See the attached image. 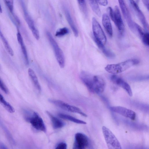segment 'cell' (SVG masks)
<instances>
[{"instance_id":"1","label":"cell","mask_w":149,"mask_h":149,"mask_svg":"<svg viewBox=\"0 0 149 149\" xmlns=\"http://www.w3.org/2000/svg\"><path fill=\"white\" fill-rule=\"evenodd\" d=\"M80 78L83 83L91 92L100 94L104 91L105 83L100 76L82 71L80 73Z\"/></svg>"},{"instance_id":"2","label":"cell","mask_w":149,"mask_h":149,"mask_svg":"<svg viewBox=\"0 0 149 149\" xmlns=\"http://www.w3.org/2000/svg\"><path fill=\"white\" fill-rule=\"evenodd\" d=\"M139 63V61L137 59H129L118 63L108 65L105 69L109 73L116 74L121 73Z\"/></svg>"},{"instance_id":"3","label":"cell","mask_w":149,"mask_h":149,"mask_svg":"<svg viewBox=\"0 0 149 149\" xmlns=\"http://www.w3.org/2000/svg\"><path fill=\"white\" fill-rule=\"evenodd\" d=\"M46 35L52 47L56 58L59 65L61 68H63L65 66V61L62 51L49 32L47 31L46 32Z\"/></svg>"},{"instance_id":"4","label":"cell","mask_w":149,"mask_h":149,"mask_svg":"<svg viewBox=\"0 0 149 149\" xmlns=\"http://www.w3.org/2000/svg\"><path fill=\"white\" fill-rule=\"evenodd\" d=\"M102 133L107 146L110 149H121V146L116 137L108 128L102 127Z\"/></svg>"},{"instance_id":"5","label":"cell","mask_w":149,"mask_h":149,"mask_svg":"<svg viewBox=\"0 0 149 149\" xmlns=\"http://www.w3.org/2000/svg\"><path fill=\"white\" fill-rule=\"evenodd\" d=\"M26 119L36 130L45 132L46 128L43 120L38 113L33 112L31 115L27 116Z\"/></svg>"},{"instance_id":"6","label":"cell","mask_w":149,"mask_h":149,"mask_svg":"<svg viewBox=\"0 0 149 149\" xmlns=\"http://www.w3.org/2000/svg\"><path fill=\"white\" fill-rule=\"evenodd\" d=\"M92 26L94 40L104 45L107 41L106 37L101 26L94 17L92 19Z\"/></svg>"},{"instance_id":"7","label":"cell","mask_w":149,"mask_h":149,"mask_svg":"<svg viewBox=\"0 0 149 149\" xmlns=\"http://www.w3.org/2000/svg\"><path fill=\"white\" fill-rule=\"evenodd\" d=\"M49 101L54 105L64 110L79 114L84 117H86L87 116L86 113L78 107L70 105L63 101L54 99H49Z\"/></svg>"},{"instance_id":"8","label":"cell","mask_w":149,"mask_h":149,"mask_svg":"<svg viewBox=\"0 0 149 149\" xmlns=\"http://www.w3.org/2000/svg\"><path fill=\"white\" fill-rule=\"evenodd\" d=\"M123 15L131 30L135 33V22L133 21L130 11L124 0H118Z\"/></svg>"},{"instance_id":"9","label":"cell","mask_w":149,"mask_h":149,"mask_svg":"<svg viewBox=\"0 0 149 149\" xmlns=\"http://www.w3.org/2000/svg\"><path fill=\"white\" fill-rule=\"evenodd\" d=\"M89 143V140L86 135L83 133L78 132L75 135L73 148L85 149L88 146Z\"/></svg>"},{"instance_id":"10","label":"cell","mask_w":149,"mask_h":149,"mask_svg":"<svg viewBox=\"0 0 149 149\" xmlns=\"http://www.w3.org/2000/svg\"><path fill=\"white\" fill-rule=\"evenodd\" d=\"M110 109L111 111L132 120H134L136 119V113L130 109L120 106H112Z\"/></svg>"},{"instance_id":"11","label":"cell","mask_w":149,"mask_h":149,"mask_svg":"<svg viewBox=\"0 0 149 149\" xmlns=\"http://www.w3.org/2000/svg\"><path fill=\"white\" fill-rule=\"evenodd\" d=\"M25 21L31 31L35 38L37 40L40 38V34L38 30L36 28L34 22L28 13L24 3L22 4Z\"/></svg>"},{"instance_id":"12","label":"cell","mask_w":149,"mask_h":149,"mask_svg":"<svg viewBox=\"0 0 149 149\" xmlns=\"http://www.w3.org/2000/svg\"><path fill=\"white\" fill-rule=\"evenodd\" d=\"M113 11V17L112 20L114 23L120 35H123L125 31V26L118 6H116Z\"/></svg>"},{"instance_id":"13","label":"cell","mask_w":149,"mask_h":149,"mask_svg":"<svg viewBox=\"0 0 149 149\" xmlns=\"http://www.w3.org/2000/svg\"><path fill=\"white\" fill-rule=\"evenodd\" d=\"M110 78L113 83L125 90L130 96H132V91L130 86L123 78L115 74L111 75Z\"/></svg>"},{"instance_id":"14","label":"cell","mask_w":149,"mask_h":149,"mask_svg":"<svg viewBox=\"0 0 149 149\" xmlns=\"http://www.w3.org/2000/svg\"><path fill=\"white\" fill-rule=\"evenodd\" d=\"M129 1L138 18L142 24L145 31L148 32V24L145 16L139 8L138 4L135 2L134 0H129Z\"/></svg>"},{"instance_id":"15","label":"cell","mask_w":149,"mask_h":149,"mask_svg":"<svg viewBox=\"0 0 149 149\" xmlns=\"http://www.w3.org/2000/svg\"><path fill=\"white\" fill-rule=\"evenodd\" d=\"M17 36L18 42L21 46L22 51L24 55L25 64L26 65H28L29 62L27 50L22 37L18 29Z\"/></svg>"},{"instance_id":"16","label":"cell","mask_w":149,"mask_h":149,"mask_svg":"<svg viewBox=\"0 0 149 149\" xmlns=\"http://www.w3.org/2000/svg\"><path fill=\"white\" fill-rule=\"evenodd\" d=\"M102 23L104 28L108 35L111 37L113 35V30L111 22L108 16L104 13L102 16Z\"/></svg>"},{"instance_id":"17","label":"cell","mask_w":149,"mask_h":149,"mask_svg":"<svg viewBox=\"0 0 149 149\" xmlns=\"http://www.w3.org/2000/svg\"><path fill=\"white\" fill-rule=\"evenodd\" d=\"M46 113L51 121L53 128L55 129L61 128L65 125V123L61 120L54 116L48 111Z\"/></svg>"},{"instance_id":"18","label":"cell","mask_w":149,"mask_h":149,"mask_svg":"<svg viewBox=\"0 0 149 149\" xmlns=\"http://www.w3.org/2000/svg\"><path fill=\"white\" fill-rule=\"evenodd\" d=\"M64 13L66 19L72 30L74 33V36L78 37V31L73 21L71 16L70 12L67 8H64Z\"/></svg>"},{"instance_id":"19","label":"cell","mask_w":149,"mask_h":149,"mask_svg":"<svg viewBox=\"0 0 149 149\" xmlns=\"http://www.w3.org/2000/svg\"><path fill=\"white\" fill-rule=\"evenodd\" d=\"M28 74L35 88L39 93H40L41 90V87L34 71L32 69L29 68L28 70Z\"/></svg>"},{"instance_id":"20","label":"cell","mask_w":149,"mask_h":149,"mask_svg":"<svg viewBox=\"0 0 149 149\" xmlns=\"http://www.w3.org/2000/svg\"><path fill=\"white\" fill-rule=\"evenodd\" d=\"M58 116L61 118L66 120L77 124H86V123L83 120L77 118L67 114L59 113Z\"/></svg>"},{"instance_id":"21","label":"cell","mask_w":149,"mask_h":149,"mask_svg":"<svg viewBox=\"0 0 149 149\" xmlns=\"http://www.w3.org/2000/svg\"><path fill=\"white\" fill-rule=\"evenodd\" d=\"M0 103L8 112L10 113L14 112L13 107L4 99L3 96L0 94Z\"/></svg>"},{"instance_id":"22","label":"cell","mask_w":149,"mask_h":149,"mask_svg":"<svg viewBox=\"0 0 149 149\" xmlns=\"http://www.w3.org/2000/svg\"><path fill=\"white\" fill-rule=\"evenodd\" d=\"M0 38L3 42L4 46L9 54L11 56L14 55L13 51L10 45L8 43L7 40L4 36L3 33L1 31L0 28Z\"/></svg>"},{"instance_id":"23","label":"cell","mask_w":149,"mask_h":149,"mask_svg":"<svg viewBox=\"0 0 149 149\" xmlns=\"http://www.w3.org/2000/svg\"><path fill=\"white\" fill-rule=\"evenodd\" d=\"M94 40L99 48L107 57L110 58H112L114 57V54L110 51L107 49L104 45L98 42L96 40Z\"/></svg>"},{"instance_id":"24","label":"cell","mask_w":149,"mask_h":149,"mask_svg":"<svg viewBox=\"0 0 149 149\" xmlns=\"http://www.w3.org/2000/svg\"><path fill=\"white\" fill-rule=\"evenodd\" d=\"M90 5L94 12L99 17L101 16V12L96 0H88Z\"/></svg>"},{"instance_id":"25","label":"cell","mask_w":149,"mask_h":149,"mask_svg":"<svg viewBox=\"0 0 149 149\" xmlns=\"http://www.w3.org/2000/svg\"><path fill=\"white\" fill-rule=\"evenodd\" d=\"M69 32V31L68 29L64 27L58 29L56 31L55 35L57 37H61L68 34Z\"/></svg>"},{"instance_id":"26","label":"cell","mask_w":149,"mask_h":149,"mask_svg":"<svg viewBox=\"0 0 149 149\" xmlns=\"http://www.w3.org/2000/svg\"><path fill=\"white\" fill-rule=\"evenodd\" d=\"M3 1L10 12L12 13L13 11V0H3Z\"/></svg>"},{"instance_id":"27","label":"cell","mask_w":149,"mask_h":149,"mask_svg":"<svg viewBox=\"0 0 149 149\" xmlns=\"http://www.w3.org/2000/svg\"><path fill=\"white\" fill-rule=\"evenodd\" d=\"M77 1L82 11L85 14H86L87 10L85 0H77Z\"/></svg>"},{"instance_id":"28","label":"cell","mask_w":149,"mask_h":149,"mask_svg":"<svg viewBox=\"0 0 149 149\" xmlns=\"http://www.w3.org/2000/svg\"><path fill=\"white\" fill-rule=\"evenodd\" d=\"M141 39L144 45L146 46H149V34L148 32H146Z\"/></svg>"},{"instance_id":"29","label":"cell","mask_w":149,"mask_h":149,"mask_svg":"<svg viewBox=\"0 0 149 149\" xmlns=\"http://www.w3.org/2000/svg\"><path fill=\"white\" fill-rule=\"evenodd\" d=\"M0 88L1 90L5 93L7 94L8 93V89L4 84L3 81L0 78Z\"/></svg>"},{"instance_id":"30","label":"cell","mask_w":149,"mask_h":149,"mask_svg":"<svg viewBox=\"0 0 149 149\" xmlns=\"http://www.w3.org/2000/svg\"><path fill=\"white\" fill-rule=\"evenodd\" d=\"M67 144L63 142H61L59 143L56 148V149H66L67 148Z\"/></svg>"},{"instance_id":"31","label":"cell","mask_w":149,"mask_h":149,"mask_svg":"<svg viewBox=\"0 0 149 149\" xmlns=\"http://www.w3.org/2000/svg\"><path fill=\"white\" fill-rule=\"evenodd\" d=\"M107 11L109 15V17L112 20L113 17V10L111 7H108L107 8Z\"/></svg>"},{"instance_id":"32","label":"cell","mask_w":149,"mask_h":149,"mask_svg":"<svg viewBox=\"0 0 149 149\" xmlns=\"http://www.w3.org/2000/svg\"><path fill=\"white\" fill-rule=\"evenodd\" d=\"M98 3L100 5L105 6L108 4V1L107 0H96Z\"/></svg>"},{"instance_id":"33","label":"cell","mask_w":149,"mask_h":149,"mask_svg":"<svg viewBox=\"0 0 149 149\" xmlns=\"http://www.w3.org/2000/svg\"><path fill=\"white\" fill-rule=\"evenodd\" d=\"M143 2L146 7L147 9L149 10V1L148 0H142Z\"/></svg>"},{"instance_id":"34","label":"cell","mask_w":149,"mask_h":149,"mask_svg":"<svg viewBox=\"0 0 149 149\" xmlns=\"http://www.w3.org/2000/svg\"><path fill=\"white\" fill-rule=\"evenodd\" d=\"M1 147H2V148H7L5 146V145H4V144H1Z\"/></svg>"},{"instance_id":"35","label":"cell","mask_w":149,"mask_h":149,"mask_svg":"<svg viewBox=\"0 0 149 149\" xmlns=\"http://www.w3.org/2000/svg\"><path fill=\"white\" fill-rule=\"evenodd\" d=\"M2 13V9L0 4V13Z\"/></svg>"},{"instance_id":"36","label":"cell","mask_w":149,"mask_h":149,"mask_svg":"<svg viewBox=\"0 0 149 149\" xmlns=\"http://www.w3.org/2000/svg\"><path fill=\"white\" fill-rule=\"evenodd\" d=\"M139 0H135V2L138 4L139 2Z\"/></svg>"}]
</instances>
